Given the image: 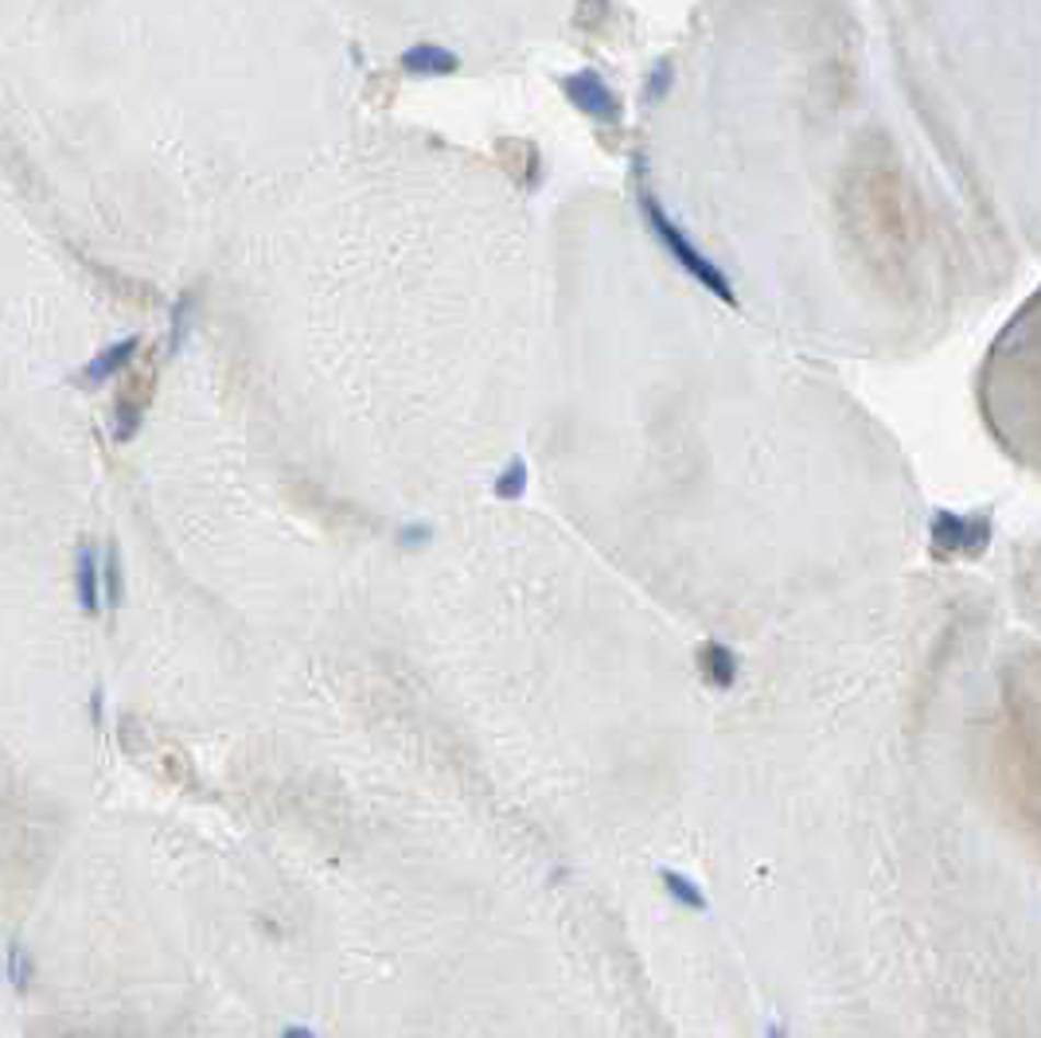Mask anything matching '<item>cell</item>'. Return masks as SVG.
<instances>
[{"label":"cell","mask_w":1041,"mask_h":1038,"mask_svg":"<svg viewBox=\"0 0 1041 1038\" xmlns=\"http://www.w3.org/2000/svg\"><path fill=\"white\" fill-rule=\"evenodd\" d=\"M644 216H648V227H651V231H656V239L663 242V246H668V251H671V258H675L679 266H683V269H686V274H691L694 281H703V286L710 289L714 297H721V301L738 304V297H733V286H730V278H726V274H721V269L714 266V262L706 258L703 251H694V246H691V239H686V234L679 231V227L671 223V219L663 216V211H659V207H656V199H651V196H644Z\"/></svg>","instance_id":"cell-1"},{"label":"cell","mask_w":1041,"mask_h":1038,"mask_svg":"<svg viewBox=\"0 0 1041 1038\" xmlns=\"http://www.w3.org/2000/svg\"><path fill=\"white\" fill-rule=\"evenodd\" d=\"M562 86H566V94H570V102L581 109V114H589V117H616L613 90L605 86V79H601L597 71L570 74V79L562 82Z\"/></svg>","instance_id":"cell-2"},{"label":"cell","mask_w":1041,"mask_h":1038,"mask_svg":"<svg viewBox=\"0 0 1041 1038\" xmlns=\"http://www.w3.org/2000/svg\"><path fill=\"white\" fill-rule=\"evenodd\" d=\"M74 586H79V606L82 613H99L102 609V555L94 551L90 539L79 543V555H74Z\"/></svg>","instance_id":"cell-3"},{"label":"cell","mask_w":1041,"mask_h":1038,"mask_svg":"<svg viewBox=\"0 0 1041 1038\" xmlns=\"http://www.w3.org/2000/svg\"><path fill=\"white\" fill-rule=\"evenodd\" d=\"M402 71L406 74H453L456 67H461V59H456V51H449V47H437V44H414L402 51Z\"/></svg>","instance_id":"cell-4"},{"label":"cell","mask_w":1041,"mask_h":1038,"mask_svg":"<svg viewBox=\"0 0 1041 1038\" xmlns=\"http://www.w3.org/2000/svg\"><path fill=\"white\" fill-rule=\"evenodd\" d=\"M141 351V336H125V341H117V344H109V348H102L99 356L90 359L86 368L79 371L82 376V383H102V379H109V376H117V371L129 364V359Z\"/></svg>","instance_id":"cell-5"},{"label":"cell","mask_w":1041,"mask_h":1038,"mask_svg":"<svg viewBox=\"0 0 1041 1038\" xmlns=\"http://www.w3.org/2000/svg\"><path fill=\"white\" fill-rule=\"evenodd\" d=\"M102 593H106V606L117 609L122 606V558H117V546L106 543L102 551Z\"/></svg>","instance_id":"cell-6"},{"label":"cell","mask_w":1041,"mask_h":1038,"mask_svg":"<svg viewBox=\"0 0 1041 1038\" xmlns=\"http://www.w3.org/2000/svg\"><path fill=\"white\" fill-rule=\"evenodd\" d=\"M523 493H527V465L516 457V461L496 476V496L499 500H519Z\"/></svg>","instance_id":"cell-7"},{"label":"cell","mask_w":1041,"mask_h":1038,"mask_svg":"<svg viewBox=\"0 0 1041 1038\" xmlns=\"http://www.w3.org/2000/svg\"><path fill=\"white\" fill-rule=\"evenodd\" d=\"M192 301L196 293H180L176 304H172V332H169V356H176L184 348V332H187V316H192Z\"/></svg>","instance_id":"cell-8"},{"label":"cell","mask_w":1041,"mask_h":1038,"mask_svg":"<svg viewBox=\"0 0 1041 1038\" xmlns=\"http://www.w3.org/2000/svg\"><path fill=\"white\" fill-rule=\"evenodd\" d=\"M703 664L710 668V680L718 683V688H730V683H733V660L726 656V648L710 645V648H706V656H703Z\"/></svg>","instance_id":"cell-9"},{"label":"cell","mask_w":1041,"mask_h":1038,"mask_svg":"<svg viewBox=\"0 0 1041 1038\" xmlns=\"http://www.w3.org/2000/svg\"><path fill=\"white\" fill-rule=\"evenodd\" d=\"M32 972H36V965H32V957H27L24 945H12L9 949V976H12V988L16 992H27V980H32Z\"/></svg>","instance_id":"cell-10"},{"label":"cell","mask_w":1041,"mask_h":1038,"mask_svg":"<svg viewBox=\"0 0 1041 1038\" xmlns=\"http://www.w3.org/2000/svg\"><path fill=\"white\" fill-rule=\"evenodd\" d=\"M663 887H668L671 895L679 898V902L694 906V910H698V906H703V895H698V887H691V883H686L683 875H675V870H668V875H663Z\"/></svg>","instance_id":"cell-11"},{"label":"cell","mask_w":1041,"mask_h":1038,"mask_svg":"<svg viewBox=\"0 0 1041 1038\" xmlns=\"http://www.w3.org/2000/svg\"><path fill=\"white\" fill-rule=\"evenodd\" d=\"M402 546H421V543H429V528L426 523H409V528H402Z\"/></svg>","instance_id":"cell-12"},{"label":"cell","mask_w":1041,"mask_h":1038,"mask_svg":"<svg viewBox=\"0 0 1041 1038\" xmlns=\"http://www.w3.org/2000/svg\"><path fill=\"white\" fill-rule=\"evenodd\" d=\"M281 1038H316V1030H312V1027H301V1023H293V1027L281 1030Z\"/></svg>","instance_id":"cell-13"},{"label":"cell","mask_w":1041,"mask_h":1038,"mask_svg":"<svg viewBox=\"0 0 1041 1038\" xmlns=\"http://www.w3.org/2000/svg\"><path fill=\"white\" fill-rule=\"evenodd\" d=\"M90 715H94V723H102V688H94V695H90Z\"/></svg>","instance_id":"cell-14"}]
</instances>
